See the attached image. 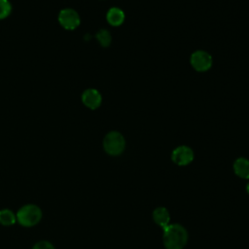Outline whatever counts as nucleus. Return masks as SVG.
<instances>
[{"label":"nucleus","instance_id":"obj_1","mask_svg":"<svg viewBox=\"0 0 249 249\" xmlns=\"http://www.w3.org/2000/svg\"><path fill=\"white\" fill-rule=\"evenodd\" d=\"M162 239L166 249H183L188 241V232L180 224L168 225L163 229Z\"/></svg>","mask_w":249,"mask_h":249},{"label":"nucleus","instance_id":"obj_2","mask_svg":"<svg viewBox=\"0 0 249 249\" xmlns=\"http://www.w3.org/2000/svg\"><path fill=\"white\" fill-rule=\"evenodd\" d=\"M17 221L20 226L29 228L37 225L42 218V211L35 204H26L17 212Z\"/></svg>","mask_w":249,"mask_h":249},{"label":"nucleus","instance_id":"obj_3","mask_svg":"<svg viewBox=\"0 0 249 249\" xmlns=\"http://www.w3.org/2000/svg\"><path fill=\"white\" fill-rule=\"evenodd\" d=\"M124 146H125L124 138L118 131L109 132L103 140L104 150L107 154L111 156H118L122 154L124 150Z\"/></svg>","mask_w":249,"mask_h":249},{"label":"nucleus","instance_id":"obj_4","mask_svg":"<svg viewBox=\"0 0 249 249\" xmlns=\"http://www.w3.org/2000/svg\"><path fill=\"white\" fill-rule=\"evenodd\" d=\"M58 21L62 27L73 30L80 24V17L78 13L72 9L61 10L58 15Z\"/></svg>","mask_w":249,"mask_h":249},{"label":"nucleus","instance_id":"obj_5","mask_svg":"<svg viewBox=\"0 0 249 249\" xmlns=\"http://www.w3.org/2000/svg\"><path fill=\"white\" fill-rule=\"evenodd\" d=\"M191 63L196 71L204 72L211 67L212 57L204 51H196L191 56Z\"/></svg>","mask_w":249,"mask_h":249},{"label":"nucleus","instance_id":"obj_6","mask_svg":"<svg viewBox=\"0 0 249 249\" xmlns=\"http://www.w3.org/2000/svg\"><path fill=\"white\" fill-rule=\"evenodd\" d=\"M173 162L178 165H187L194 160V152L188 146H179L171 154Z\"/></svg>","mask_w":249,"mask_h":249},{"label":"nucleus","instance_id":"obj_7","mask_svg":"<svg viewBox=\"0 0 249 249\" xmlns=\"http://www.w3.org/2000/svg\"><path fill=\"white\" fill-rule=\"evenodd\" d=\"M101 95L100 93L94 89H86L82 95V101L83 103L90 108V109H96L101 104Z\"/></svg>","mask_w":249,"mask_h":249},{"label":"nucleus","instance_id":"obj_8","mask_svg":"<svg viewBox=\"0 0 249 249\" xmlns=\"http://www.w3.org/2000/svg\"><path fill=\"white\" fill-rule=\"evenodd\" d=\"M153 219L156 224H158L162 229L166 228L169 225L170 215L168 210L165 207H157L153 212Z\"/></svg>","mask_w":249,"mask_h":249},{"label":"nucleus","instance_id":"obj_9","mask_svg":"<svg viewBox=\"0 0 249 249\" xmlns=\"http://www.w3.org/2000/svg\"><path fill=\"white\" fill-rule=\"evenodd\" d=\"M234 173L243 179L249 178V160L244 158L237 159L233 163Z\"/></svg>","mask_w":249,"mask_h":249},{"label":"nucleus","instance_id":"obj_10","mask_svg":"<svg viewBox=\"0 0 249 249\" xmlns=\"http://www.w3.org/2000/svg\"><path fill=\"white\" fill-rule=\"evenodd\" d=\"M107 21L113 26L121 25L124 20V14L119 8H111L107 13Z\"/></svg>","mask_w":249,"mask_h":249},{"label":"nucleus","instance_id":"obj_11","mask_svg":"<svg viewBox=\"0 0 249 249\" xmlns=\"http://www.w3.org/2000/svg\"><path fill=\"white\" fill-rule=\"evenodd\" d=\"M17 216L10 209L0 210V224L3 226H12L16 223Z\"/></svg>","mask_w":249,"mask_h":249},{"label":"nucleus","instance_id":"obj_12","mask_svg":"<svg viewBox=\"0 0 249 249\" xmlns=\"http://www.w3.org/2000/svg\"><path fill=\"white\" fill-rule=\"evenodd\" d=\"M96 38H97L98 42L100 43V45L103 47H108L111 43L110 32L106 29L99 30V32L96 34Z\"/></svg>","mask_w":249,"mask_h":249},{"label":"nucleus","instance_id":"obj_13","mask_svg":"<svg viewBox=\"0 0 249 249\" xmlns=\"http://www.w3.org/2000/svg\"><path fill=\"white\" fill-rule=\"evenodd\" d=\"M12 12V6L8 0H0V19L7 18Z\"/></svg>","mask_w":249,"mask_h":249},{"label":"nucleus","instance_id":"obj_14","mask_svg":"<svg viewBox=\"0 0 249 249\" xmlns=\"http://www.w3.org/2000/svg\"><path fill=\"white\" fill-rule=\"evenodd\" d=\"M32 249H54L53 245L47 240H41L34 244Z\"/></svg>","mask_w":249,"mask_h":249},{"label":"nucleus","instance_id":"obj_15","mask_svg":"<svg viewBox=\"0 0 249 249\" xmlns=\"http://www.w3.org/2000/svg\"><path fill=\"white\" fill-rule=\"evenodd\" d=\"M246 191H247V193L249 194V183H248L247 186H246Z\"/></svg>","mask_w":249,"mask_h":249}]
</instances>
